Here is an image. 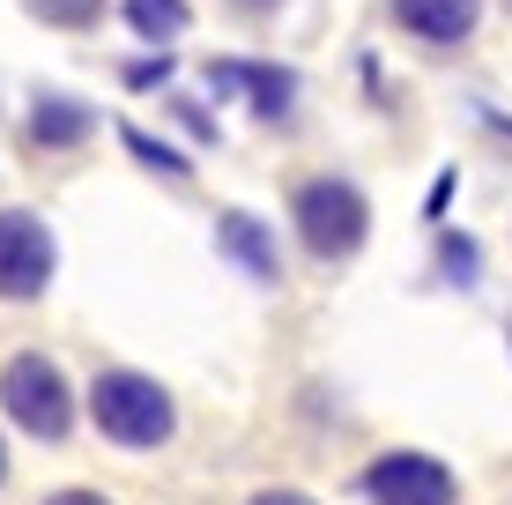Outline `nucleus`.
I'll return each instance as SVG.
<instances>
[{"label":"nucleus","mask_w":512,"mask_h":505,"mask_svg":"<svg viewBox=\"0 0 512 505\" xmlns=\"http://www.w3.org/2000/svg\"><path fill=\"white\" fill-rule=\"evenodd\" d=\"M30 15H38L45 30H90L97 15H104V0H23Z\"/></svg>","instance_id":"f8f14e48"},{"label":"nucleus","mask_w":512,"mask_h":505,"mask_svg":"<svg viewBox=\"0 0 512 505\" xmlns=\"http://www.w3.org/2000/svg\"><path fill=\"white\" fill-rule=\"evenodd\" d=\"M164 75H171V60H134L127 67V90H156Z\"/></svg>","instance_id":"4468645a"},{"label":"nucleus","mask_w":512,"mask_h":505,"mask_svg":"<svg viewBox=\"0 0 512 505\" xmlns=\"http://www.w3.org/2000/svg\"><path fill=\"white\" fill-rule=\"evenodd\" d=\"M357 491L372 505H461V476H453L438 454H416V446H394V454L364 461Z\"/></svg>","instance_id":"20e7f679"},{"label":"nucleus","mask_w":512,"mask_h":505,"mask_svg":"<svg viewBox=\"0 0 512 505\" xmlns=\"http://www.w3.org/2000/svg\"><path fill=\"white\" fill-rule=\"evenodd\" d=\"M0 409L8 424H23L38 446H60L75 431V394H67V372L45 350H15L0 364Z\"/></svg>","instance_id":"f03ea898"},{"label":"nucleus","mask_w":512,"mask_h":505,"mask_svg":"<svg viewBox=\"0 0 512 505\" xmlns=\"http://www.w3.org/2000/svg\"><path fill=\"white\" fill-rule=\"evenodd\" d=\"M90 424L112 446H127V454H156V446H171V431H179V402H171L149 372L104 364L90 379Z\"/></svg>","instance_id":"f257e3e1"},{"label":"nucleus","mask_w":512,"mask_h":505,"mask_svg":"<svg viewBox=\"0 0 512 505\" xmlns=\"http://www.w3.org/2000/svg\"><path fill=\"white\" fill-rule=\"evenodd\" d=\"M238 8H275V0H238Z\"/></svg>","instance_id":"f3484780"},{"label":"nucleus","mask_w":512,"mask_h":505,"mask_svg":"<svg viewBox=\"0 0 512 505\" xmlns=\"http://www.w3.org/2000/svg\"><path fill=\"white\" fill-rule=\"evenodd\" d=\"M438 268H446V275H453V283H461V290L475 283V246H468L461 231H453V238H438Z\"/></svg>","instance_id":"ddd939ff"},{"label":"nucleus","mask_w":512,"mask_h":505,"mask_svg":"<svg viewBox=\"0 0 512 505\" xmlns=\"http://www.w3.org/2000/svg\"><path fill=\"white\" fill-rule=\"evenodd\" d=\"M97 134V104L82 97H60V90H38L30 97V142L38 149H75Z\"/></svg>","instance_id":"1a4fd4ad"},{"label":"nucleus","mask_w":512,"mask_h":505,"mask_svg":"<svg viewBox=\"0 0 512 505\" xmlns=\"http://www.w3.org/2000/svg\"><path fill=\"white\" fill-rule=\"evenodd\" d=\"M245 505H312V498H305V491H253Z\"/></svg>","instance_id":"dca6fc26"},{"label":"nucleus","mask_w":512,"mask_h":505,"mask_svg":"<svg viewBox=\"0 0 512 505\" xmlns=\"http://www.w3.org/2000/svg\"><path fill=\"white\" fill-rule=\"evenodd\" d=\"M119 142H127V156H134V164H149V171H164V179H179L186 186V156L179 149H164V142H156V134H141V127H119Z\"/></svg>","instance_id":"9b49d317"},{"label":"nucleus","mask_w":512,"mask_h":505,"mask_svg":"<svg viewBox=\"0 0 512 505\" xmlns=\"http://www.w3.org/2000/svg\"><path fill=\"white\" fill-rule=\"evenodd\" d=\"M45 505H112V498H104V491H52Z\"/></svg>","instance_id":"2eb2a0df"},{"label":"nucleus","mask_w":512,"mask_h":505,"mask_svg":"<svg viewBox=\"0 0 512 505\" xmlns=\"http://www.w3.org/2000/svg\"><path fill=\"white\" fill-rule=\"evenodd\" d=\"M127 23L141 30V38L164 45V38H179V30H186V8H179V0H127Z\"/></svg>","instance_id":"9d476101"},{"label":"nucleus","mask_w":512,"mask_h":505,"mask_svg":"<svg viewBox=\"0 0 512 505\" xmlns=\"http://www.w3.org/2000/svg\"><path fill=\"white\" fill-rule=\"evenodd\" d=\"M201 82H208V97H245L260 119H275V127L297 104V75L290 67H268V60H208Z\"/></svg>","instance_id":"423d86ee"},{"label":"nucleus","mask_w":512,"mask_h":505,"mask_svg":"<svg viewBox=\"0 0 512 505\" xmlns=\"http://www.w3.org/2000/svg\"><path fill=\"white\" fill-rule=\"evenodd\" d=\"M0 483H8V446H0Z\"/></svg>","instance_id":"a211bd4d"},{"label":"nucleus","mask_w":512,"mask_h":505,"mask_svg":"<svg viewBox=\"0 0 512 505\" xmlns=\"http://www.w3.org/2000/svg\"><path fill=\"white\" fill-rule=\"evenodd\" d=\"M52 260H60V253H52L45 216H30V208H0V298H15V305L45 298Z\"/></svg>","instance_id":"39448f33"},{"label":"nucleus","mask_w":512,"mask_h":505,"mask_svg":"<svg viewBox=\"0 0 512 505\" xmlns=\"http://www.w3.org/2000/svg\"><path fill=\"white\" fill-rule=\"evenodd\" d=\"M394 23L423 45H461L475 23H483V0H386Z\"/></svg>","instance_id":"6e6552de"},{"label":"nucleus","mask_w":512,"mask_h":505,"mask_svg":"<svg viewBox=\"0 0 512 505\" xmlns=\"http://www.w3.org/2000/svg\"><path fill=\"white\" fill-rule=\"evenodd\" d=\"M290 216H297V238H305L312 260H349V253L364 246V231H372V201H364L349 179H334V171L297 179Z\"/></svg>","instance_id":"7ed1b4c3"},{"label":"nucleus","mask_w":512,"mask_h":505,"mask_svg":"<svg viewBox=\"0 0 512 505\" xmlns=\"http://www.w3.org/2000/svg\"><path fill=\"white\" fill-rule=\"evenodd\" d=\"M216 253L245 268L253 283H282V253H275V231L260 216H245V208H223L216 216Z\"/></svg>","instance_id":"0eeeda50"}]
</instances>
